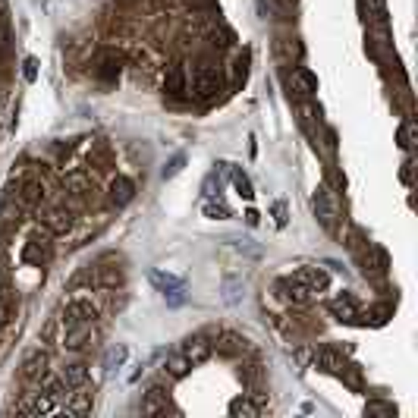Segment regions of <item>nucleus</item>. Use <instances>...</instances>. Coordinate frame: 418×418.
<instances>
[{
  "label": "nucleus",
  "instance_id": "20e7f679",
  "mask_svg": "<svg viewBox=\"0 0 418 418\" xmlns=\"http://www.w3.org/2000/svg\"><path fill=\"white\" fill-rule=\"evenodd\" d=\"M95 327H91V321H82V324H70V327L64 330V336H60V346L66 349V352H82V349H89L91 343H95Z\"/></svg>",
  "mask_w": 418,
  "mask_h": 418
},
{
  "label": "nucleus",
  "instance_id": "f704fd0d",
  "mask_svg": "<svg viewBox=\"0 0 418 418\" xmlns=\"http://www.w3.org/2000/svg\"><path fill=\"white\" fill-rule=\"evenodd\" d=\"M202 189H204V195H208V198H214L217 192H221V177H217V173H211V177L204 179Z\"/></svg>",
  "mask_w": 418,
  "mask_h": 418
},
{
  "label": "nucleus",
  "instance_id": "7ed1b4c3",
  "mask_svg": "<svg viewBox=\"0 0 418 418\" xmlns=\"http://www.w3.org/2000/svg\"><path fill=\"white\" fill-rule=\"evenodd\" d=\"M311 211H315V217L321 221V227L327 230V233H336V217H340V211H336V202L330 198V192L324 189H315V195H311Z\"/></svg>",
  "mask_w": 418,
  "mask_h": 418
},
{
  "label": "nucleus",
  "instance_id": "6ab92c4d",
  "mask_svg": "<svg viewBox=\"0 0 418 418\" xmlns=\"http://www.w3.org/2000/svg\"><path fill=\"white\" fill-rule=\"evenodd\" d=\"M315 368H321V371H340L343 368V355L336 352L334 346H324L315 352Z\"/></svg>",
  "mask_w": 418,
  "mask_h": 418
},
{
  "label": "nucleus",
  "instance_id": "f257e3e1",
  "mask_svg": "<svg viewBox=\"0 0 418 418\" xmlns=\"http://www.w3.org/2000/svg\"><path fill=\"white\" fill-rule=\"evenodd\" d=\"M98 315H101V308H98L95 299L76 296V299H66V302H64L57 324H64V327H70V324H82V321H91V324H95Z\"/></svg>",
  "mask_w": 418,
  "mask_h": 418
},
{
  "label": "nucleus",
  "instance_id": "f03ea898",
  "mask_svg": "<svg viewBox=\"0 0 418 418\" xmlns=\"http://www.w3.org/2000/svg\"><path fill=\"white\" fill-rule=\"evenodd\" d=\"M22 380L26 384H41V380L51 374V352H47L45 346H35L26 352V359H22Z\"/></svg>",
  "mask_w": 418,
  "mask_h": 418
},
{
  "label": "nucleus",
  "instance_id": "09e8293b",
  "mask_svg": "<svg viewBox=\"0 0 418 418\" xmlns=\"http://www.w3.org/2000/svg\"><path fill=\"white\" fill-rule=\"evenodd\" d=\"M0 290H3V280H0Z\"/></svg>",
  "mask_w": 418,
  "mask_h": 418
},
{
  "label": "nucleus",
  "instance_id": "49530a36",
  "mask_svg": "<svg viewBox=\"0 0 418 418\" xmlns=\"http://www.w3.org/2000/svg\"><path fill=\"white\" fill-rule=\"evenodd\" d=\"M246 223L255 227V223H258V211H246Z\"/></svg>",
  "mask_w": 418,
  "mask_h": 418
},
{
  "label": "nucleus",
  "instance_id": "a878e982",
  "mask_svg": "<svg viewBox=\"0 0 418 418\" xmlns=\"http://www.w3.org/2000/svg\"><path fill=\"white\" fill-rule=\"evenodd\" d=\"M41 384H45V393H47V396H54V399H66V396L73 393V387L64 380V374H60V378H51V374H47Z\"/></svg>",
  "mask_w": 418,
  "mask_h": 418
},
{
  "label": "nucleus",
  "instance_id": "423d86ee",
  "mask_svg": "<svg viewBox=\"0 0 418 418\" xmlns=\"http://www.w3.org/2000/svg\"><path fill=\"white\" fill-rule=\"evenodd\" d=\"M192 91H195V98H202V101L217 98V91H221V73H217L214 66H198V70L192 73Z\"/></svg>",
  "mask_w": 418,
  "mask_h": 418
},
{
  "label": "nucleus",
  "instance_id": "412c9836",
  "mask_svg": "<svg viewBox=\"0 0 418 418\" xmlns=\"http://www.w3.org/2000/svg\"><path fill=\"white\" fill-rule=\"evenodd\" d=\"M227 412L230 415H246V418H258L261 415V405L258 403H252L248 396H236L233 403L227 405Z\"/></svg>",
  "mask_w": 418,
  "mask_h": 418
},
{
  "label": "nucleus",
  "instance_id": "2eb2a0df",
  "mask_svg": "<svg viewBox=\"0 0 418 418\" xmlns=\"http://www.w3.org/2000/svg\"><path fill=\"white\" fill-rule=\"evenodd\" d=\"M142 412H145V415H167V412H170L167 393L161 390V387H151V390L145 393V399H142Z\"/></svg>",
  "mask_w": 418,
  "mask_h": 418
},
{
  "label": "nucleus",
  "instance_id": "f3484780",
  "mask_svg": "<svg viewBox=\"0 0 418 418\" xmlns=\"http://www.w3.org/2000/svg\"><path fill=\"white\" fill-rule=\"evenodd\" d=\"M133 198H135V183L129 177H117L114 183H110V202H114L117 208L129 204Z\"/></svg>",
  "mask_w": 418,
  "mask_h": 418
},
{
  "label": "nucleus",
  "instance_id": "58836bf2",
  "mask_svg": "<svg viewBox=\"0 0 418 418\" xmlns=\"http://www.w3.org/2000/svg\"><path fill=\"white\" fill-rule=\"evenodd\" d=\"M101 76H104V79H114V76H120V64H114V60H107V64H104V70H101Z\"/></svg>",
  "mask_w": 418,
  "mask_h": 418
},
{
  "label": "nucleus",
  "instance_id": "4be33fe9",
  "mask_svg": "<svg viewBox=\"0 0 418 418\" xmlns=\"http://www.w3.org/2000/svg\"><path fill=\"white\" fill-rule=\"evenodd\" d=\"M415 139H418V123L409 117V120H403V126H399L396 142H399L403 151H412V148H415Z\"/></svg>",
  "mask_w": 418,
  "mask_h": 418
},
{
  "label": "nucleus",
  "instance_id": "39448f33",
  "mask_svg": "<svg viewBox=\"0 0 418 418\" xmlns=\"http://www.w3.org/2000/svg\"><path fill=\"white\" fill-rule=\"evenodd\" d=\"M54 258V246H51V236H41V233H35L32 239L22 246V261L26 264H32V267H45L47 261Z\"/></svg>",
  "mask_w": 418,
  "mask_h": 418
},
{
  "label": "nucleus",
  "instance_id": "9d476101",
  "mask_svg": "<svg viewBox=\"0 0 418 418\" xmlns=\"http://www.w3.org/2000/svg\"><path fill=\"white\" fill-rule=\"evenodd\" d=\"M16 409L26 412V415H51V412H60V405H57V399L41 390V393H32L29 399H22Z\"/></svg>",
  "mask_w": 418,
  "mask_h": 418
},
{
  "label": "nucleus",
  "instance_id": "a211bd4d",
  "mask_svg": "<svg viewBox=\"0 0 418 418\" xmlns=\"http://www.w3.org/2000/svg\"><path fill=\"white\" fill-rule=\"evenodd\" d=\"M292 89H296L299 95H305V98L315 95L318 91V76L311 70H305V66H299V70L292 73Z\"/></svg>",
  "mask_w": 418,
  "mask_h": 418
},
{
  "label": "nucleus",
  "instance_id": "bb28decb",
  "mask_svg": "<svg viewBox=\"0 0 418 418\" xmlns=\"http://www.w3.org/2000/svg\"><path fill=\"white\" fill-rule=\"evenodd\" d=\"M221 292H223V302H227V305H239V299H242V280L239 277H227V280H223V286H221Z\"/></svg>",
  "mask_w": 418,
  "mask_h": 418
},
{
  "label": "nucleus",
  "instance_id": "6e6552de",
  "mask_svg": "<svg viewBox=\"0 0 418 418\" xmlns=\"http://www.w3.org/2000/svg\"><path fill=\"white\" fill-rule=\"evenodd\" d=\"M290 280H296V283H302V286H308L311 292H324L330 286V274L324 271V267H299L296 274H292Z\"/></svg>",
  "mask_w": 418,
  "mask_h": 418
},
{
  "label": "nucleus",
  "instance_id": "9b49d317",
  "mask_svg": "<svg viewBox=\"0 0 418 418\" xmlns=\"http://www.w3.org/2000/svg\"><path fill=\"white\" fill-rule=\"evenodd\" d=\"M91 405H95V393H89L85 387H76V393L66 396V405H60V412L64 415H85V412H91Z\"/></svg>",
  "mask_w": 418,
  "mask_h": 418
},
{
  "label": "nucleus",
  "instance_id": "37998d69",
  "mask_svg": "<svg viewBox=\"0 0 418 418\" xmlns=\"http://www.w3.org/2000/svg\"><path fill=\"white\" fill-rule=\"evenodd\" d=\"M399 179H403L405 186H412V161H405L403 170H399Z\"/></svg>",
  "mask_w": 418,
  "mask_h": 418
},
{
  "label": "nucleus",
  "instance_id": "ea45409f",
  "mask_svg": "<svg viewBox=\"0 0 418 418\" xmlns=\"http://www.w3.org/2000/svg\"><path fill=\"white\" fill-rule=\"evenodd\" d=\"M164 296H167V302H170V305H183V286H179V290H170V292H164Z\"/></svg>",
  "mask_w": 418,
  "mask_h": 418
},
{
  "label": "nucleus",
  "instance_id": "0eeeda50",
  "mask_svg": "<svg viewBox=\"0 0 418 418\" xmlns=\"http://www.w3.org/2000/svg\"><path fill=\"white\" fill-rule=\"evenodd\" d=\"M274 290H277V296L280 299H286V302H292V305H308L311 299H315V292L308 290V286H302V283H296V280H277L274 283Z\"/></svg>",
  "mask_w": 418,
  "mask_h": 418
},
{
  "label": "nucleus",
  "instance_id": "72a5a7b5",
  "mask_svg": "<svg viewBox=\"0 0 418 418\" xmlns=\"http://www.w3.org/2000/svg\"><path fill=\"white\" fill-rule=\"evenodd\" d=\"M183 164H186V158H183V154H177V158H173L170 164L164 167V179H173V177H177V173L183 170Z\"/></svg>",
  "mask_w": 418,
  "mask_h": 418
},
{
  "label": "nucleus",
  "instance_id": "e433bc0d",
  "mask_svg": "<svg viewBox=\"0 0 418 418\" xmlns=\"http://www.w3.org/2000/svg\"><path fill=\"white\" fill-rule=\"evenodd\" d=\"M274 221H277V227H286V221H290V217H286V204L283 202H274Z\"/></svg>",
  "mask_w": 418,
  "mask_h": 418
},
{
  "label": "nucleus",
  "instance_id": "c85d7f7f",
  "mask_svg": "<svg viewBox=\"0 0 418 418\" xmlns=\"http://www.w3.org/2000/svg\"><path fill=\"white\" fill-rule=\"evenodd\" d=\"M230 179H233V186H236V192H239L242 198H255V189H252V179L246 177L242 170H233L230 167Z\"/></svg>",
  "mask_w": 418,
  "mask_h": 418
},
{
  "label": "nucleus",
  "instance_id": "c756f323",
  "mask_svg": "<svg viewBox=\"0 0 418 418\" xmlns=\"http://www.w3.org/2000/svg\"><path fill=\"white\" fill-rule=\"evenodd\" d=\"M361 7L368 10V16H371L374 22H387V3L384 0H361Z\"/></svg>",
  "mask_w": 418,
  "mask_h": 418
},
{
  "label": "nucleus",
  "instance_id": "473e14b6",
  "mask_svg": "<svg viewBox=\"0 0 418 418\" xmlns=\"http://www.w3.org/2000/svg\"><path fill=\"white\" fill-rule=\"evenodd\" d=\"M365 415H393V405L390 403H368Z\"/></svg>",
  "mask_w": 418,
  "mask_h": 418
},
{
  "label": "nucleus",
  "instance_id": "de8ad7c7",
  "mask_svg": "<svg viewBox=\"0 0 418 418\" xmlns=\"http://www.w3.org/2000/svg\"><path fill=\"white\" fill-rule=\"evenodd\" d=\"M0 20H7V0H0Z\"/></svg>",
  "mask_w": 418,
  "mask_h": 418
},
{
  "label": "nucleus",
  "instance_id": "cd10ccee",
  "mask_svg": "<svg viewBox=\"0 0 418 418\" xmlns=\"http://www.w3.org/2000/svg\"><path fill=\"white\" fill-rule=\"evenodd\" d=\"M151 283L158 286L161 292H170V290L183 286V277H173V274H164V271H151Z\"/></svg>",
  "mask_w": 418,
  "mask_h": 418
},
{
  "label": "nucleus",
  "instance_id": "1a4fd4ad",
  "mask_svg": "<svg viewBox=\"0 0 418 418\" xmlns=\"http://www.w3.org/2000/svg\"><path fill=\"white\" fill-rule=\"evenodd\" d=\"M179 352L192 361V368L204 365V361L211 359V343H208V336H204V334H195V336H189V340L179 346Z\"/></svg>",
  "mask_w": 418,
  "mask_h": 418
},
{
  "label": "nucleus",
  "instance_id": "ddd939ff",
  "mask_svg": "<svg viewBox=\"0 0 418 418\" xmlns=\"http://www.w3.org/2000/svg\"><path fill=\"white\" fill-rule=\"evenodd\" d=\"M22 214H26V208H22L20 202H16L13 195L3 198V204H0V227H3V233H10V230H16L22 223Z\"/></svg>",
  "mask_w": 418,
  "mask_h": 418
},
{
  "label": "nucleus",
  "instance_id": "7c9ffc66",
  "mask_svg": "<svg viewBox=\"0 0 418 418\" xmlns=\"http://www.w3.org/2000/svg\"><path fill=\"white\" fill-rule=\"evenodd\" d=\"M204 217H211V221H227L230 208L223 202H204Z\"/></svg>",
  "mask_w": 418,
  "mask_h": 418
},
{
  "label": "nucleus",
  "instance_id": "4468645a",
  "mask_svg": "<svg viewBox=\"0 0 418 418\" xmlns=\"http://www.w3.org/2000/svg\"><path fill=\"white\" fill-rule=\"evenodd\" d=\"M330 315L340 318V321H352V318H359V302H355L352 292H340V296L330 302Z\"/></svg>",
  "mask_w": 418,
  "mask_h": 418
},
{
  "label": "nucleus",
  "instance_id": "a18cd8bd",
  "mask_svg": "<svg viewBox=\"0 0 418 418\" xmlns=\"http://www.w3.org/2000/svg\"><path fill=\"white\" fill-rule=\"evenodd\" d=\"M324 139H327V148L334 151V148H336V133H334V129H327V133H324Z\"/></svg>",
  "mask_w": 418,
  "mask_h": 418
},
{
  "label": "nucleus",
  "instance_id": "393cba45",
  "mask_svg": "<svg viewBox=\"0 0 418 418\" xmlns=\"http://www.w3.org/2000/svg\"><path fill=\"white\" fill-rule=\"evenodd\" d=\"M126 359H129L126 343H114V346L104 352V368H107V371H117V368H120Z\"/></svg>",
  "mask_w": 418,
  "mask_h": 418
},
{
  "label": "nucleus",
  "instance_id": "b1692460",
  "mask_svg": "<svg viewBox=\"0 0 418 418\" xmlns=\"http://www.w3.org/2000/svg\"><path fill=\"white\" fill-rule=\"evenodd\" d=\"M64 380L76 390V387H85L89 384V365H82V361H76V365H66L64 368Z\"/></svg>",
  "mask_w": 418,
  "mask_h": 418
},
{
  "label": "nucleus",
  "instance_id": "a19ab883",
  "mask_svg": "<svg viewBox=\"0 0 418 418\" xmlns=\"http://www.w3.org/2000/svg\"><path fill=\"white\" fill-rule=\"evenodd\" d=\"M239 346H242V340H239V336H233V334H227V346H223V349H227V352H230V355H233V352H239Z\"/></svg>",
  "mask_w": 418,
  "mask_h": 418
},
{
  "label": "nucleus",
  "instance_id": "f8f14e48",
  "mask_svg": "<svg viewBox=\"0 0 418 418\" xmlns=\"http://www.w3.org/2000/svg\"><path fill=\"white\" fill-rule=\"evenodd\" d=\"M41 198H45V186H41V179H26V183H20V189H16V202H20L26 211L38 208Z\"/></svg>",
  "mask_w": 418,
  "mask_h": 418
},
{
  "label": "nucleus",
  "instance_id": "aec40b11",
  "mask_svg": "<svg viewBox=\"0 0 418 418\" xmlns=\"http://www.w3.org/2000/svg\"><path fill=\"white\" fill-rule=\"evenodd\" d=\"M189 368H192V361L186 359V355L179 352V349H177V352L167 355V361H164V371L170 374V378H177V380H179V378H186V374H189Z\"/></svg>",
  "mask_w": 418,
  "mask_h": 418
},
{
  "label": "nucleus",
  "instance_id": "dca6fc26",
  "mask_svg": "<svg viewBox=\"0 0 418 418\" xmlns=\"http://www.w3.org/2000/svg\"><path fill=\"white\" fill-rule=\"evenodd\" d=\"M45 227H47V233H66V230L73 227V211L70 208H51L45 214Z\"/></svg>",
  "mask_w": 418,
  "mask_h": 418
},
{
  "label": "nucleus",
  "instance_id": "c9c22d12",
  "mask_svg": "<svg viewBox=\"0 0 418 418\" xmlns=\"http://www.w3.org/2000/svg\"><path fill=\"white\" fill-rule=\"evenodd\" d=\"M120 283H123V274L117 271V267H114V271H104L101 274V286H120Z\"/></svg>",
  "mask_w": 418,
  "mask_h": 418
},
{
  "label": "nucleus",
  "instance_id": "4c0bfd02",
  "mask_svg": "<svg viewBox=\"0 0 418 418\" xmlns=\"http://www.w3.org/2000/svg\"><path fill=\"white\" fill-rule=\"evenodd\" d=\"M10 47V22L0 20V51H7Z\"/></svg>",
  "mask_w": 418,
  "mask_h": 418
},
{
  "label": "nucleus",
  "instance_id": "5701e85b",
  "mask_svg": "<svg viewBox=\"0 0 418 418\" xmlns=\"http://www.w3.org/2000/svg\"><path fill=\"white\" fill-rule=\"evenodd\" d=\"M164 91H167V95H173V98H179L186 91V73H183V66H173V70L167 73Z\"/></svg>",
  "mask_w": 418,
  "mask_h": 418
},
{
  "label": "nucleus",
  "instance_id": "2f4dec72",
  "mask_svg": "<svg viewBox=\"0 0 418 418\" xmlns=\"http://www.w3.org/2000/svg\"><path fill=\"white\" fill-rule=\"evenodd\" d=\"M22 76H26V82H35V79H38V60L35 57L22 60Z\"/></svg>",
  "mask_w": 418,
  "mask_h": 418
},
{
  "label": "nucleus",
  "instance_id": "79ce46f5",
  "mask_svg": "<svg viewBox=\"0 0 418 418\" xmlns=\"http://www.w3.org/2000/svg\"><path fill=\"white\" fill-rule=\"evenodd\" d=\"M233 73H236V79H239V76L246 79V73H248V57H239V60H236V70H233Z\"/></svg>",
  "mask_w": 418,
  "mask_h": 418
},
{
  "label": "nucleus",
  "instance_id": "c03bdc74",
  "mask_svg": "<svg viewBox=\"0 0 418 418\" xmlns=\"http://www.w3.org/2000/svg\"><path fill=\"white\" fill-rule=\"evenodd\" d=\"M7 321H10V305L3 302V299H0V327H3Z\"/></svg>",
  "mask_w": 418,
  "mask_h": 418
}]
</instances>
